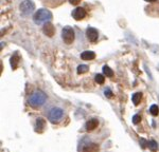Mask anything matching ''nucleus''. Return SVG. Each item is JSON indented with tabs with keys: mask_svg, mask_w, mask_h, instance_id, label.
<instances>
[{
	"mask_svg": "<svg viewBox=\"0 0 159 152\" xmlns=\"http://www.w3.org/2000/svg\"><path fill=\"white\" fill-rule=\"evenodd\" d=\"M51 19H52V14H51L50 11L46 9H39L33 17V20L36 24L47 23V22L51 21Z\"/></svg>",
	"mask_w": 159,
	"mask_h": 152,
	"instance_id": "nucleus-2",
	"label": "nucleus"
},
{
	"mask_svg": "<svg viewBox=\"0 0 159 152\" xmlns=\"http://www.w3.org/2000/svg\"><path fill=\"white\" fill-rule=\"evenodd\" d=\"M47 100V95L43 92V91H35L32 93L29 97V105L32 108H39L42 107L43 103Z\"/></svg>",
	"mask_w": 159,
	"mask_h": 152,
	"instance_id": "nucleus-1",
	"label": "nucleus"
},
{
	"mask_svg": "<svg viewBox=\"0 0 159 152\" xmlns=\"http://www.w3.org/2000/svg\"><path fill=\"white\" fill-rule=\"evenodd\" d=\"M158 69H159V65H158Z\"/></svg>",
	"mask_w": 159,
	"mask_h": 152,
	"instance_id": "nucleus-25",
	"label": "nucleus"
},
{
	"mask_svg": "<svg viewBox=\"0 0 159 152\" xmlns=\"http://www.w3.org/2000/svg\"><path fill=\"white\" fill-rule=\"evenodd\" d=\"M150 112L153 116H157L159 113V108L157 105H152L150 108Z\"/></svg>",
	"mask_w": 159,
	"mask_h": 152,
	"instance_id": "nucleus-17",
	"label": "nucleus"
},
{
	"mask_svg": "<svg viewBox=\"0 0 159 152\" xmlns=\"http://www.w3.org/2000/svg\"><path fill=\"white\" fill-rule=\"evenodd\" d=\"M104 94H105V96H106V97H108V98H110L112 96V92H111V90H110V89H105V91H104Z\"/></svg>",
	"mask_w": 159,
	"mask_h": 152,
	"instance_id": "nucleus-21",
	"label": "nucleus"
},
{
	"mask_svg": "<svg viewBox=\"0 0 159 152\" xmlns=\"http://www.w3.org/2000/svg\"><path fill=\"white\" fill-rule=\"evenodd\" d=\"M86 37L88 38V40L90 42H94L98 39L99 33L94 27H88V29L86 30Z\"/></svg>",
	"mask_w": 159,
	"mask_h": 152,
	"instance_id": "nucleus-6",
	"label": "nucleus"
},
{
	"mask_svg": "<svg viewBox=\"0 0 159 152\" xmlns=\"http://www.w3.org/2000/svg\"><path fill=\"white\" fill-rule=\"evenodd\" d=\"M19 9H20V12H21L22 15L28 16V15L32 14L33 11H34L35 4H34V2H33L32 0H25V1L21 2Z\"/></svg>",
	"mask_w": 159,
	"mask_h": 152,
	"instance_id": "nucleus-4",
	"label": "nucleus"
},
{
	"mask_svg": "<svg viewBox=\"0 0 159 152\" xmlns=\"http://www.w3.org/2000/svg\"><path fill=\"white\" fill-rule=\"evenodd\" d=\"M81 152H99V146L94 143L87 144L82 148Z\"/></svg>",
	"mask_w": 159,
	"mask_h": 152,
	"instance_id": "nucleus-9",
	"label": "nucleus"
},
{
	"mask_svg": "<svg viewBox=\"0 0 159 152\" xmlns=\"http://www.w3.org/2000/svg\"><path fill=\"white\" fill-rule=\"evenodd\" d=\"M99 125V121L97 118H91V120H89L86 123V130L87 131H92L94 130V129L98 127Z\"/></svg>",
	"mask_w": 159,
	"mask_h": 152,
	"instance_id": "nucleus-10",
	"label": "nucleus"
},
{
	"mask_svg": "<svg viewBox=\"0 0 159 152\" xmlns=\"http://www.w3.org/2000/svg\"><path fill=\"white\" fill-rule=\"evenodd\" d=\"M46 127V123L45 120H43V118H37L36 120V128H35V131L38 133H42L43 131V129H45Z\"/></svg>",
	"mask_w": 159,
	"mask_h": 152,
	"instance_id": "nucleus-12",
	"label": "nucleus"
},
{
	"mask_svg": "<svg viewBox=\"0 0 159 152\" xmlns=\"http://www.w3.org/2000/svg\"><path fill=\"white\" fill-rule=\"evenodd\" d=\"M141 99H142V93L141 92H136L135 94L132 96V100H133V103H134L135 106L139 105Z\"/></svg>",
	"mask_w": 159,
	"mask_h": 152,
	"instance_id": "nucleus-14",
	"label": "nucleus"
},
{
	"mask_svg": "<svg viewBox=\"0 0 159 152\" xmlns=\"http://www.w3.org/2000/svg\"><path fill=\"white\" fill-rule=\"evenodd\" d=\"M63 115H64V112L61 108H53L50 110L49 114H48V118L51 123L53 124H57L60 123V120L63 118Z\"/></svg>",
	"mask_w": 159,
	"mask_h": 152,
	"instance_id": "nucleus-3",
	"label": "nucleus"
},
{
	"mask_svg": "<svg viewBox=\"0 0 159 152\" xmlns=\"http://www.w3.org/2000/svg\"><path fill=\"white\" fill-rule=\"evenodd\" d=\"M148 148L151 149L152 151H156L158 149V146H157V143H156L155 141H148Z\"/></svg>",
	"mask_w": 159,
	"mask_h": 152,
	"instance_id": "nucleus-18",
	"label": "nucleus"
},
{
	"mask_svg": "<svg viewBox=\"0 0 159 152\" xmlns=\"http://www.w3.org/2000/svg\"><path fill=\"white\" fill-rule=\"evenodd\" d=\"M88 70H89V68H88V65H80L78 67L79 74H84V73H86Z\"/></svg>",
	"mask_w": 159,
	"mask_h": 152,
	"instance_id": "nucleus-16",
	"label": "nucleus"
},
{
	"mask_svg": "<svg viewBox=\"0 0 159 152\" xmlns=\"http://www.w3.org/2000/svg\"><path fill=\"white\" fill-rule=\"evenodd\" d=\"M19 60H20V58H19L17 53H15V54L11 57V65H12L13 70L17 69V67H18V63H19Z\"/></svg>",
	"mask_w": 159,
	"mask_h": 152,
	"instance_id": "nucleus-13",
	"label": "nucleus"
},
{
	"mask_svg": "<svg viewBox=\"0 0 159 152\" xmlns=\"http://www.w3.org/2000/svg\"><path fill=\"white\" fill-rule=\"evenodd\" d=\"M145 1H148V2H155V1H157V0H145Z\"/></svg>",
	"mask_w": 159,
	"mask_h": 152,
	"instance_id": "nucleus-24",
	"label": "nucleus"
},
{
	"mask_svg": "<svg viewBox=\"0 0 159 152\" xmlns=\"http://www.w3.org/2000/svg\"><path fill=\"white\" fill-rule=\"evenodd\" d=\"M61 38L66 44H71L74 40V30L70 27H66L61 31Z\"/></svg>",
	"mask_w": 159,
	"mask_h": 152,
	"instance_id": "nucleus-5",
	"label": "nucleus"
},
{
	"mask_svg": "<svg viewBox=\"0 0 159 152\" xmlns=\"http://www.w3.org/2000/svg\"><path fill=\"white\" fill-rule=\"evenodd\" d=\"M103 73L105 74V76H107V77H112L114 76V71H112L108 65H104L103 67Z\"/></svg>",
	"mask_w": 159,
	"mask_h": 152,
	"instance_id": "nucleus-15",
	"label": "nucleus"
},
{
	"mask_svg": "<svg viewBox=\"0 0 159 152\" xmlns=\"http://www.w3.org/2000/svg\"><path fill=\"white\" fill-rule=\"evenodd\" d=\"M86 16V11L83 7H76L72 12V17L75 20H81Z\"/></svg>",
	"mask_w": 159,
	"mask_h": 152,
	"instance_id": "nucleus-8",
	"label": "nucleus"
},
{
	"mask_svg": "<svg viewBox=\"0 0 159 152\" xmlns=\"http://www.w3.org/2000/svg\"><path fill=\"white\" fill-rule=\"evenodd\" d=\"M94 79H96V82L98 83H100V85L104 83V82H105V78H104V76L102 74H97L96 77H94Z\"/></svg>",
	"mask_w": 159,
	"mask_h": 152,
	"instance_id": "nucleus-19",
	"label": "nucleus"
},
{
	"mask_svg": "<svg viewBox=\"0 0 159 152\" xmlns=\"http://www.w3.org/2000/svg\"><path fill=\"white\" fill-rule=\"evenodd\" d=\"M140 143H141V147H142V148H145V147L148 146V141H145V139H143V138H140Z\"/></svg>",
	"mask_w": 159,
	"mask_h": 152,
	"instance_id": "nucleus-22",
	"label": "nucleus"
},
{
	"mask_svg": "<svg viewBox=\"0 0 159 152\" xmlns=\"http://www.w3.org/2000/svg\"><path fill=\"white\" fill-rule=\"evenodd\" d=\"M69 1H70L71 4H78L80 2V0H69Z\"/></svg>",
	"mask_w": 159,
	"mask_h": 152,
	"instance_id": "nucleus-23",
	"label": "nucleus"
},
{
	"mask_svg": "<svg viewBox=\"0 0 159 152\" xmlns=\"http://www.w3.org/2000/svg\"><path fill=\"white\" fill-rule=\"evenodd\" d=\"M96 57V53L92 51H85L81 54V58L83 60H92Z\"/></svg>",
	"mask_w": 159,
	"mask_h": 152,
	"instance_id": "nucleus-11",
	"label": "nucleus"
},
{
	"mask_svg": "<svg viewBox=\"0 0 159 152\" xmlns=\"http://www.w3.org/2000/svg\"><path fill=\"white\" fill-rule=\"evenodd\" d=\"M43 32L46 34V36L48 37H52L53 35H54L55 33V29H54V25H53L51 22H47V23H45L43 27Z\"/></svg>",
	"mask_w": 159,
	"mask_h": 152,
	"instance_id": "nucleus-7",
	"label": "nucleus"
},
{
	"mask_svg": "<svg viewBox=\"0 0 159 152\" xmlns=\"http://www.w3.org/2000/svg\"><path fill=\"white\" fill-rule=\"evenodd\" d=\"M141 120V116L138 115V114H136V115L133 116V123L135 124V125H137V124H139Z\"/></svg>",
	"mask_w": 159,
	"mask_h": 152,
	"instance_id": "nucleus-20",
	"label": "nucleus"
}]
</instances>
